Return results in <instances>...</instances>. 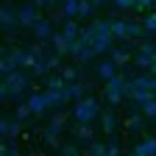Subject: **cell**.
I'll return each instance as SVG.
<instances>
[{
    "instance_id": "6da1fadb",
    "label": "cell",
    "mask_w": 156,
    "mask_h": 156,
    "mask_svg": "<svg viewBox=\"0 0 156 156\" xmlns=\"http://www.w3.org/2000/svg\"><path fill=\"white\" fill-rule=\"evenodd\" d=\"M28 84H31V78H28L23 70L17 67L14 73L3 75V84H0V95H3V101H20V98L25 95Z\"/></svg>"
},
{
    "instance_id": "7a4b0ae2",
    "label": "cell",
    "mask_w": 156,
    "mask_h": 156,
    "mask_svg": "<svg viewBox=\"0 0 156 156\" xmlns=\"http://www.w3.org/2000/svg\"><path fill=\"white\" fill-rule=\"evenodd\" d=\"M73 117H75V123H95L101 117V103L95 101V95H84L81 101H75Z\"/></svg>"
},
{
    "instance_id": "3957f363",
    "label": "cell",
    "mask_w": 156,
    "mask_h": 156,
    "mask_svg": "<svg viewBox=\"0 0 156 156\" xmlns=\"http://www.w3.org/2000/svg\"><path fill=\"white\" fill-rule=\"evenodd\" d=\"M20 131H23V120H20L17 114H3V120H0V134H3L6 140H14Z\"/></svg>"
},
{
    "instance_id": "277c9868",
    "label": "cell",
    "mask_w": 156,
    "mask_h": 156,
    "mask_svg": "<svg viewBox=\"0 0 156 156\" xmlns=\"http://www.w3.org/2000/svg\"><path fill=\"white\" fill-rule=\"evenodd\" d=\"M36 9H39V6L34 3V0L17 9V14H20V25H23V28H34V23L39 20V11H36Z\"/></svg>"
},
{
    "instance_id": "5b68a950",
    "label": "cell",
    "mask_w": 156,
    "mask_h": 156,
    "mask_svg": "<svg viewBox=\"0 0 156 156\" xmlns=\"http://www.w3.org/2000/svg\"><path fill=\"white\" fill-rule=\"evenodd\" d=\"M0 25H3L6 34H14V31L20 28V14H17V9L3 6V11H0Z\"/></svg>"
},
{
    "instance_id": "8992f818",
    "label": "cell",
    "mask_w": 156,
    "mask_h": 156,
    "mask_svg": "<svg viewBox=\"0 0 156 156\" xmlns=\"http://www.w3.org/2000/svg\"><path fill=\"white\" fill-rule=\"evenodd\" d=\"M31 31L36 34V39H39V42H50V39H53V34H56L53 23H50V20H42V17H39L36 23H34V28H31Z\"/></svg>"
},
{
    "instance_id": "52a82bcc",
    "label": "cell",
    "mask_w": 156,
    "mask_h": 156,
    "mask_svg": "<svg viewBox=\"0 0 156 156\" xmlns=\"http://www.w3.org/2000/svg\"><path fill=\"white\" fill-rule=\"evenodd\" d=\"M128 153H134V156H156V136H148L142 142H134L128 148Z\"/></svg>"
},
{
    "instance_id": "ba28073f",
    "label": "cell",
    "mask_w": 156,
    "mask_h": 156,
    "mask_svg": "<svg viewBox=\"0 0 156 156\" xmlns=\"http://www.w3.org/2000/svg\"><path fill=\"white\" fill-rule=\"evenodd\" d=\"M28 106H31L34 114H45V112H50V103H48V95H45V92H34V95H28Z\"/></svg>"
},
{
    "instance_id": "9c48e42d",
    "label": "cell",
    "mask_w": 156,
    "mask_h": 156,
    "mask_svg": "<svg viewBox=\"0 0 156 156\" xmlns=\"http://www.w3.org/2000/svg\"><path fill=\"white\" fill-rule=\"evenodd\" d=\"M131 89H148V92H156V75L153 73H145V75H136V78H128Z\"/></svg>"
},
{
    "instance_id": "30bf717a",
    "label": "cell",
    "mask_w": 156,
    "mask_h": 156,
    "mask_svg": "<svg viewBox=\"0 0 156 156\" xmlns=\"http://www.w3.org/2000/svg\"><path fill=\"white\" fill-rule=\"evenodd\" d=\"M11 53H14V58H17V64H20V67H34V64H36V58H39L31 48H28V50H25V48H14Z\"/></svg>"
},
{
    "instance_id": "8fae6325",
    "label": "cell",
    "mask_w": 156,
    "mask_h": 156,
    "mask_svg": "<svg viewBox=\"0 0 156 156\" xmlns=\"http://www.w3.org/2000/svg\"><path fill=\"white\" fill-rule=\"evenodd\" d=\"M17 67H20V64H17V58H14L11 48H6V50H3V58H0V73L9 75V73H14Z\"/></svg>"
},
{
    "instance_id": "7c38bea8",
    "label": "cell",
    "mask_w": 156,
    "mask_h": 156,
    "mask_svg": "<svg viewBox=\"0 0 156 156\" xmlns=\"http://www.w3.org/2000/svg\"><path fill=\"white\" fill-rule=\"evenodd\" d=\"M50 42H53V48L58 50V56H70V48H73V42H70V39H67L62 31H58V34H53V39H50Z\"/></svg>"
},
{
    "instance_id": "4fadbf2b",
    "label": "cell",
    "mask_w": 156,
    "mask_h": 156,
    "mask_svg": "<svg viewBox=\"0 0 156 156\" xmlns=\"http://www.w3.org/2000/svg\"><path fill=\"white\" fill-rule=\"evenodd\" d=\"M45 87H48V89H64V87H67V78H64L62 73H53V75L48 73V75H45Z\"/></svg>"
},
{
    "instance_id": "5bb4252c",
    "label": "cell",
    "mask_w": 156,
    "mask_h": 156,
    "mask_svg": "<svg viewBox=\"0 0 156 156\" xmlns=\"http://www.w3.org/2000/svg\"><path fill=\"white\" fill-rule=\"evenodd\" d=\"M142 126H145V114L131 112V114L126 117V128H128V131H142Z\"/></svg>"
},
{
    "instance_id": "9a60e30c",
    "label": "cell",
    "mask_w": 156,
    "mask_h": 156,
    "mask_svg": "<svg viewBox=\"0 0 156 156\" xmlns=\"http://www.w3.org/2000/svg\"><path fill=\"white\" fill-rule=\"evenodd\" d=\"M64 92H67V101H81V98L87 95V87L73 81V84H67V87H64Z\"/></svg>"
},
{
    "instance_id": "2e32d148",
    "label": "cell",
    "mask_w": 156,
    "mask_h": 156,
    "mask_svg": "<svg viewBox=\"0 0 156 156\" xmlns=\"http://www.w3.org/2000/svg\"><path fill=\"white\" fill-rule=\"evenodd\" d=\"M98 75L106 78V81H109V78H114V75H117V64L112 62V58H109V62H101V64H98Z\"/></svg>"
},
{
    "instance_id": "e0dca14e",
    "label": "cell",
    "mask_w": 156,
    "mask_h": 156,
    "mask_svg": "<svg viewBox=\"0 0 156 156\" xmlns=\"http://www.w3.org/2000/svg\"><path fill=\"white\" fill-rule=\"evenodd\" d=\"M109 58H112L117 67H120V64H128V62H131V53H128V50H123V48H114V50L109 53Z\"/></svg>"
},
{
    "instance_id": "ac0fdd59",
    "label": "cell",
    "mask_w": 156,
    "mask_h": 156,
    "mask_svg": "<svg viewBox=\"0 0 156 156\" xmlns=\"http://www.w3.org/2000/svg\"><path fill=\"white\" fill-rule=\"evenodd\" d=\"M101 126H103V131H106V134H114L117 120H114V114H112V112H101Z\"/></svg>"
},
{
    "instance_id": "d6986e66",
    "label": "cell",
    "mask_w": 156,
    "mask_h": 156,
    "mask_svg": "<svg viewBox=\"0 0 156 156\" xmlns=\"http://www.w3.org/2000/svg\"><path fill=\"white\" fill-rule=\"evenodd\" d=\"M87 153H89V156H103V153H106V142L87 140Z\"/></svg>"
},
{
    "instance_id": "ffe728a7",
    "label": "cell",
    "mask_w": 156,
    "mask_h": 156,
    "mask_svg": "<svg viewBox=\"0 0 156 156\" xmlns=\"http://www.w3.org/2000/svg\"><path fill=\"white\" fill-rule=\"evenodd\" d=\"M126 20H112V34H114V39H128V34H126Z\"/></svg>"
},
{
    "instance_id": "44dd1931",
    "label": "cell",
    "mask_w": 156,
    "mask_h": 156,
    "mask_svg": "<svg viewBox=\"0 0 156 156\" xmlns=\"http://www.w3.org/2000/svg\"><path fill=\"white\" fill-rule=\"evenodd\" d=\"M126 34H128V36H136V39L148 36V31H145V25H142V23H128V25H126Z\"/></svg>"
},
{
    "instance_id": "7402d4cb",
    "label": "cell",
    "mask_w": 156,
    "mask_h": 156,
    "mask_svg": "<svg viewBox=\"0 0 156 156\" xmlns=\"http://www.w3.org/2000/svg\"><path fill=\"white\" fill-rule=\"evenodd\" d=\"M78 6H81V0H64V17L67 20H73V17H78Z\"/></svg>"
},
{
    "instance_id": "603a6c76",
    "label": "cell",
    "mask_w": 156,
    "mask_h": 156,
    "mask_svg": "<svg viewBox=\"0 0 156 156\" xmlns=\"http://www.w3.org/2000/svg\"><path fill=\"white\" fill-rule=\"evenodd\" d=\"M123 148H120V140H117V134H109V142H106V153L109 156H117Z\"/></svg>"
},
{
    "instance_id": "cb8c5ba5",
    "label": "cell",
    "mask_w": 156,
    "mask_h": 156,
    "mask_svg": "<svg viewBox=\"0 0 156 156\" xmlns=\"http://www.w3.org/2000/svg\"><path fill=\"white\" fill-rule=\"evenodd\" d=\"M62 34H64V36L70 39V42H75V39H78V36H81V28H78V25L73 23V20H70V23L64 25V31H62Z\"/></svg>"
},
{
    "instance_id": "d4e9b609",
    "label": "cell",
    "mask_w": 156,
    "mask_h": 156,
    "mask_svg": "<svg viewBox=\"0 0 156 156\" xmlns=\"http://www.w3.org/2000/svg\"><path fill=\"white\" fill-rule=\"evenodd\" d=\"M42 140H45V145H50V148H58V131L48 128V131L42 134Z\"/></svg>"
},
{
    "instance_id": "484cf974",
    "label": "cell",
    "mask_w": 156,
    "mask_h": 156,
    "mask_svg": "<svg viewBox=\"0 0 156 156\" xmlns=\"http://www.w3.org/2000/svg\"><path fill=\"white\" fill-rule=\"evenodd\" d=\"M134 62H136V67H145V70H151V64H153V56H148V53H136V56H134Z\"/></svg>"
},
{
    "instance_id": "4316f807",
    "label": "cell",
    "mask_w": 156,
    "mask_h": 156,
    "mask_svg": "<svg viewBox=\"0 0 156 156\" xmlns=\"http://www.w3.org/2000/svg\"><path fill=\"white\" fill-rule=\"evenodd\" d=\"M95 11V3L92 0H81V6H78V17H92Z\"/></svg>"
},
{
    "instance_id": "83f0119b",
    "label": "cell",
    "mask_w": 156,
    "mask_h": 156,
    "mask_svg": "<svg viewBox=\"0 0 156 156\" xmlns=\"http://www.w3.org/2000/svg\"><path fill=\"white\" fill-rule=\"evenodd\" d=\"M140 109H142V114H145V117H156V98H151V101H145V103H142Z\"/></svg>"
},
{
    "instance_id": "f1b7e54d",
    "label": "cell",
    "mask_w": 156,
    "mask_h": 156,
    "mask_svg": "<svg viewBox=\"0 0 156 156\" xmlns=\"http://www.w3.org/2000/svg\"><path fill=\"white\" fill-rule=\"evenodd\" d=\"M142 25H145L148 34H156V11H148V17H145V23H142Z\"/></svg>"
},
{
    "instance_id": "f546056e",
    "label": "cell",
    "mask_w": 156,
    "mask_h": 156,
    "mask_svg": "<svg viewBox=\"0 0 156 156\" xmlns=\"http://www.w3.org/2000/svg\"><path fill=\"white\" fill-rule=\"evenodd\" d=\"M14 114L20 117V120H28L34 112H31V106H28V101H25V103H20V106H17V112H14Z\"/></svg>"
},
{
    "instance_id": "4dcf8cb0",
    "label": "cell",
    "mask_w": 156,
    "mask_h": 156,
    "mask_svg": "<svg viewBox=\"0 0 156 156\" xmlns=\"http://www.w3.org/2000/svg\"><path fill=\"white\" fill-rule=\"evenodd\" d=\"M0 153H9V156H14V153H20V148L14 145V140H6L3 145H0Z\"/></svg>"
},
{
    "instance_id": "1f68e13d",
    "label": "cell",
    "mask_w": 156,
    "mask_h": 156,
    "mask_svg": "<svg viewBox=\"0 0 156 156\" xmlns=\"http://www.w3.org/2000/svg\"><path fill=\"white\" fill-rule=\"evenodd\" d=\"M62 75L67 78V84H73V81H78V70H75V67H62Z\"/></svg>"
},
{
    "instance_id": "d6a6232c",
    "label": "cell",
    "mask_w": 156,
    "mask_h": 156,
    "mask_svg": "<svg viewBox=\"0 0 156 156\" xmlns=\"http://www.w3.org/2000/svg\"><path fill=\"white\" fill-rule=\"evenodd\" d=\"M58 151H62V153H67V156H75V153H81V148H78V145H62Z\"/></svg>"
},
{
    "instance_id": "836d02e7",
    "label": "cell",
    "mask_w": 156,
    "mask_h": 156,
    "mask_svg": "<svg viewBox=\"0 0 156 156\" xmlns=\"http://www.w3.org/2000/svg\"><path fill=\"white\" fill-rule=\"evenodd\" d=\"M140 53H148V56H156V48H153L151 42H142V45H140Z\"/></svg>"
},
{
    "instance_id": "e575fe53",
    "label": "cell",
    "mask_w": 156,
    "mask_h": 156,
    "mask_svg": "<svg viewBox=\"0 0 156 156\" xmlns=\"http://www.w3.org/2000/svg\"><path fill=\"white\" fill-rule=\"evenodd\" d=\"M64 123H67L64 117H56V120L50 123V128H53V131H64Z\"/></svg>"
},
{
    "instance_id": "d590c367",
    "label": "cell",
    "mask_w": 156,
    "mask_h": 156,
    "mask_svg": "<svg viewBox=\"0 0 156 156\" xmlns=\"http://www.w3.org/2000/svg\"><path fill=\"white\" fill-rule=\"evenodd\" d=\"M117 9H134V0H112Z\"/></svg>"
},
{
    "instance_id": "8d00e7d4",
    "label": "cell",
    "mask_w": 156,
    "mask_h": 156,
    "mask_svg": "<svg viewBox=\"0 0 156 156\" xmlns=\"http://www.w3.org/2000/svg\"><path fill=\"white\" fill-rule=\"evenodd\" d=\"M36 6H50V3H56V0H34Z\"/></svg>"
},
{
    "instance_id": "74e56055",
    "label": "cell",
    "mask_w": 156,
    "mask_h": 156,
    "mask_svg": "<svg viewBox=\"0 0 156 156\" xmlns=\"http://www.w3.org/2000/svg\"><path fill=\"white\" fill-rule=\"evenodd\" d=\"M92 3H95V9H98V6H103V3H106V0H92Z\"/></svg>"
},
{
    "instance_id": "f35d334b",
    "label": "cell",
    "mask_w": 156,
    "mask_h": 156,
    "mask_svg": "<svg viewBox=\"0 0 156 156\" xmlns=\"http://www.w3.org/2000/svg\"><path fill=\"white\" fill-rule=\"evenodd\" d=\"M148 3H151V6H156V0H148Z\"/></svg>"
}]
</instances>
